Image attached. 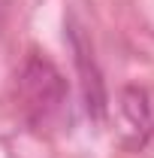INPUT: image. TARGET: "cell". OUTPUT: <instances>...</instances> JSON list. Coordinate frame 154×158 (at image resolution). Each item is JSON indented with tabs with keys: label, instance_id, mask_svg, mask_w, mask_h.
<instances>
[{
	"label": "cell",
	"instance_id": "cell-1",
	"mask_svg": "<svg viewBox=\"0 0 154 158\" xmlns=\"http://www.w3.org/2000/svg\"><path fill=\"white\" fill-rule=\"evenodd\" d=\"M18 103L24 118L33 128H45L64 113L67 79L58 67L42 55H27L18 73Z\"/></svg>",
	"mask_w": 154,
	"mask_h": 158
},
{
	"label": "cell",
	"instance_id": "cell-2",
	"mask_svg": "<svg viewBox=\"0 0 154 158\" xmlns=\"http://www.w3.org/2000/svg\"><path fill=\"white\" fill-rule=\"evenodd\" d=\"M70 49H73V61H76L79 70V82H82V100H85V110L94 122H103L109 113V94H106V82L100 73V64L94 58V49H91V40L88 34L79 27L76 21H70Z\"/></svg>",
	"mask_w": 154,
	"mask_h": 158
},
{
	"label": "cell",
	"instance_id": "cell-3",
	"mask_svg": "<svg viewBox=\"0 0 154 158\" xmlns=\"http://www.w3.org/2000/svg\"><path fill=\"white\" fill-rule=\"evenodd\" d=\"M121 113L127 125L136 131L139 143H145L154 134V98L142 85H127L121 91Z\"/></svg>",
	"mask_w": 154,
	"mask_h": 158
}]
</instances>
